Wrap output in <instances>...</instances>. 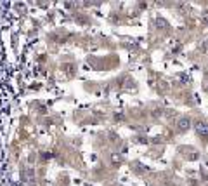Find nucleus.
<instances>
[{
  "label": "nucleus",
  "instance_id": "nucleus-3",
  "mask_svg": "<svg viewBox=\"0 0 208 186\" xmlns=\"http://www.w3.org/2000/svg\"><path fill=\"white\" fill-rule=\"evenodd\" d=\"M205 21H207V23H208V14H207V16H205Z\"/></svg>",
  "mask_w": 208,
  "mask_h": 186
},
{
  "label": "nucleus",
  "instance_id": "nucleus-2",
  "mask_svg": "<svg viewBox=\"0 0 208 186\" xmlns=\"http://www.w3.org/2000/svg\"><path fill=\"white\" fill-rule=\"evenodd\" d=\"M189 125H191V118H189V117H182V118L179 120V129H180V131H186Z\"/></svg>",
  "mask_w": 208,
  "mask_h": 186
},
{
  "label": "nucleus",
  "instance_id": "nucleus-1",
  "mask_svg": "<svg viewBox=\"0 0 208 186\" xmlns=\"http://www.w3.org/2000/svg\"><path fill=\"white\" fill-rule=\"evenodd\" d=\"M194 129H196V132H198L203 139H207V137H208V124H207V122H201V120L196 122Z\"/></svg>",
  "mask_w": 208,
  "mask_h": 186
}]
</instances>
